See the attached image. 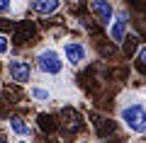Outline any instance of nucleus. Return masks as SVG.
<instances>
[{"instance_id":"f257e3e1","label":"nucleus","mask_w":146,"mask_h":143,"mask_svg":"<svg viewBox=\"0 0 146 143\" xmlns=\"http://www.w3.org/2000/svg\"><path fill=\"white\" fill-rule=\"evenodd\" d=\"M117 117H119L122 126L127 131L136 133V136H146V102L136 97L134 92L122 95L119 107H117Z\"/></svg>"},{"instance_id":"f03ea898","label":"nucleus","mask_w":146,"mask_h":143,"mask_svg":"<svg viewBox=\"0 0 146 143\" xmlns=\"http://www.w3.org/2000/svg\"><path fill=\"white\" fill-rule=\"evenodd\" d=\"M66 58H63L61 49L51 44H44L34 51V71L44 78V80H61L66 75Z\"/></svg>"},{"instance_id":"7ed1b4c3","label":"nucleus","mask_w":146,"mask_h":143,"mask_svg":"<svg viewBox=\"0 0 146 143\" xmlns=\"http://www.w3.org/2000/svg\"><path fill=\"white\" fill-rule=\"evenodd\" d=\"M61 53L66 58V66L71 71H80V68L88 63L90 58V46L83 39H76V36H66L61 41Z\"/></svg>"},{"instance_id":"20e7f679","label":"nucleus","mask_w":146,"mask_h":143,"mask_svg":"<svg viewBox=\"0 0 146 143\" xmlns=\"http://www.w3.org/2000/svg\"><path fill=\"white\" fill-rule=\"evenodd\" d=\"M34 66L22 56H7L5 61V75L15 85H32L34 82Z\"/></svg>"},{"instance_id":"39448f33","label":"nucleus","mask_w":146,"mask_h":143,"mask_svg":"<svg viewBox=\"0 0 146 143\" xmlns=\"http://www.w3.org/2000/svg\"><path fill=\"white\" fill-rule=\"evenodd\" d=\"M129 27H131L129 15H127L124 7H119V10H117V15H115V20H112V24L107 27L110 41H112V44H122V41L127 39V34H129Z\"/></svg>"},{"instance_id":"423d86ee","label":"nucleus","mask_w":146,"mask_h":143,"mask_svg":"<svg viewBox=\"0 0 146 143\" xmlns=\"http://www.w3.org/2000/svg\"><path fill=\"white\" fill-rule=\"evenodd\" d=\"M88 7H90V15H93L102 27H110L112 20H115V15H117V7H115L112 0H90Z\"/></svg>"},{"instance_id":"0eeeda50","label":"nucleus","mask_w":146,"mask_h":143,"mask_svg":"<svg viewBox=\"0 0 146 143\" xmlns=\"http://www.w3.org/2000/svg\"><path fill=\"white\" fill-rule=\"evenodd\" d=\"M27 97L34 104H51V100L56 97V92H54V85L49 80H34L27 87Z\"/></svg>"},{"instance_id":"6e6552de","label":"nucleus","mask_w":146,"mask_h":143,"mask_svg":"<svg viewBox=\"0 0 146 143\" xmlns=\"http://www.w3.org/2000/svg\"><path fill=\"white\" fill-rule=\"evenodd\" d=\"M58 121H61V126H63V131H66V133H80L85 129V119L78 114V109H76V107H63Z\"/></svg>"},{"instance_id":"1a4fd4ad","label":"nucleus","mask_w":146,"mask_h":143,"mask_svg":"<svg viewBox=\"0 0 146 143\" xmlns=\"http://www.w3.org/2000/svg\"><path fill=\"white\" fill-rule=\"evenodd\" d=\"M7 131L15 138H32L34 136V126L25 117H20V114H10L7 117Z\"/></svg>"},{"instance_id":"9d476101","label":"nucleus","mask_w":146,"mask_h":143,"mask_svg":"<svg viewBox=\"0 0 146 143\" xmlns=\"http://www.w3.org/2000/svg\"><path fill=\"white\" fill-rule=\"evenodd\" d=\"M63 0H27V10H32L34 15L39 17H51V15H58Z\"/></svg>"},{"instance_id":"9b49d317","label":"nucleus","mask_w":146,"mask_h":143,"mask_svg":"<svg viewBox=\"0 0 146 143\" xmlns=\"http://www.w3.org/2000/svg\"><path fill=\"white\" fill-rule=\"evenodd\" d=\"M93 126H95V136L105 141V138H110L112 133H115L117 124L112 121L110 117H100V114H93Z\"/></svg>"},{"instance_id":"f8f14e48","label":"nucleus","mask_w":146,"mask_h":143,"mask_svg":"<svg viewBox=\"0 0 146 143\" xmlns=\"http://www.w3.org/2000/svg\"><path fill=\"white\" fill-rule=\"evenodd\" d=\"M22 10H27V0H0V17H17Z\"/></svg>"},{"instance_id":"ddd939ff","label":"nucleus","mask_w":146,"mask_h":143,"mask_svg":"<svg viewBox=\"0 0 146 143\" xmlns=\"http://www.w3.org/2000/svg\"><path fill=\"white\" fill-rule=\"evenodd\" d=\"M34 36V22H17V32H15V44H27Z\"/></svg>"},{"instance_id":"4468645a","label":"nucleus","mask_w":146,"mask_h":143,"mask_svg":"<svg viewBox=\"0 0 146 143\" xmlns=\"http://www.w3.org/2000/svg\"><path fill=\"white\" fill-rule=\"evenodd\" d=\"M122 56H127V58H131V56H136V53H139V49H141V44H139V36L136 34H127V39L122 41Z\"/></svg>"},{"instance_id":"2eb2a0df","label":"nucleus","mask_w":146,"mask_h":143,"mask_svg":"<svg viewBox=\"0 0 146 143\" xmlns=\"http://www.w3.org/2000/svg\"><path fill=\"white\" fill-rule=\"evenodd\" d=\"M10 46H12L10 36H7V34H0V56H10Z\"/></svg>"},{"instance_id":"dca6fc26","label":"nucleus","mask_w":146,"mask_h":143,"mask_svg":"<svg viewBox=\"0 0 146 143\" xmlns=\"http://www.w3.org/2000/svg\"><path fill=\"white\" fill-rule=\"evenodd\" d=\"M136 61H139V66H141V68H146V44H141L139 53H136Z\"/></svg>"},{"instance_id":"f3484780","label":"nucleus","mask_w":146,"mask_h":143,"mask_svg":"<svg viewBox=\"0 0 146 143\" xmlns=\"http://www.w3.org/2000/svg\"><path fill=\"white\" fill-rule=\"evenodd\" d=\"M0 143H10V138H7L5 133H0Z\"/></svg>"},{"instance_id":"a211bd4d","label":"nucleus","mask_w":146,"mask_h":143,"mask_svg":"<svg viewBox=\"0 0 146 143\" xmlns=\"http://www.w3.org/2000/svg\"><path fill=\"white\" fill-rule=\"evenodd\" d=\"M15 143H32V141H29V138H17Z\"/></svg>"},{"instance_id":"6ab92c4d","label":"nucleus","mask_w":146,"mask_h":143,"mask_svg":"<svg viewBox=\"0 0 146 143\" xmlns=\"http://www.w3.org/2000/svg\"><path fill=\"white\" fill-rule=\"evenodd\" d=\"M131 143H146V141H144V138H134V141H131Z\"/></svg>"},{"instance_id":"aec40b11","label":"nucleus","mask_w":146,"mask_h":143,"mask_svg":"<svg viewBox=\"0 0 146 143\" xmlns=\"http://www.w3.org/2000/svg\"><path fill=\"white\" fill-rule=\"evenodd\" d=\"M76 143H90V141H76Z\"/></svg>"},{"instance_id":"412c9836","label":"nucleus","mask_w":146,"mask_h":143,"mask_svg":"<svg viewBox=\"0 0 146 143\" xmlns=\"http://www.w3.org/2000/svg\"><path fill=\"white\" fill-rule=\"evenodd\" d=\"M144 102H146V92H144Z\"/></svg>"},{"instance_id":"4be33fe9","label":"nucleus","mask_w":146,"mask_h":143,"mask_svg":"<svg viewBox=\"0 0 146 143\" xmlns=\"http://www.w3.org/2000/svg\"><path fill=\"white\" fill-rule=\"evenodd\" d=\"M71 3H76V0H71Z\"/></svg>"}]
</instances>
